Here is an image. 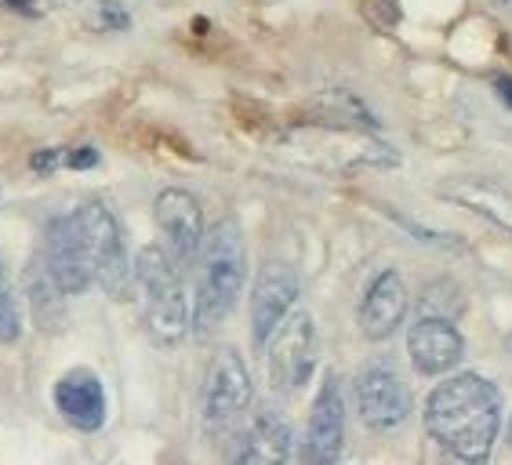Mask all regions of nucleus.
Segmentation results:
<instances>
[{
	"label": "nucleus",
	"mask_w": 512,
	"mask_h": 465,
	"mask_svg": "<svg viewBox=\"0 0 512 465\" xmlns=\"http://www.w3.org/2000/svg\"><path fill=\"white\" fill-rule=\"evenodd\" d=\"M502 389L491 378L462 371L444 378L425 400V433L458 462L483 465L502 436Z\"/></svg>",
	"instance_id": "obj_1"
},
{
	"label": "nucleus",
	"mask_w": 512,
	"mask_h": 465,
	"mask_svg": "<svg viewBox=\"0 0 512 465\" xmlns=\"http://www.w3.org/2000/svg\"><path fill=\"white\" fill-rule=\"evenodd\" d=\"M247 280V244L237 218H222L204 233L197 255V298L189 327L200 338L226 324V317L237 309L240 291Z\"/></svg>",
	"instance_id": "obj_2"
},
{
	"label": "nucleus",
	"mask_w": 512,
	"mask_h": 465,
	"mask_svg": "<svg viewBox=\"0 0 512 465\" xmlns=\"http://www.w3.org/2000/svg\"><path fill=\"white\" fill-rule=\"evenodd\" d=\"M131 284L138 287L153 342L157 346H178L189 335V317H193L178 258L160 244H146L131 262Z\"/></svg>",
	"instance_id": "obj_3"
},
{
	"label": "nucleus",
	"mask_w": 512,
	"mask_h": 465,
	"mask_svg": "<svg viewBox=\"0 0 512 465\" xmlns=\"http://www.w3.org/2000/svg\"><path fill=\"white\" fill-rule=\"evenodd\" d=\"M255 404V382L237 349H222L200 393V422L211 440H233Z\"/></svg>",
	"instance_id": "obj_4"
},
{
	"label": "nucleus",
	"mask_w": 512,
	"mask_h": 465,
	"mask_svg": "<svg viewBox=\"0 0 512 465\" xmlns=\"http://www.w3.org/2000/svg\"><path fill=\"white\" fill-rule=\"evenodd\" d=\"M69 215L77 222V233L84 240V251H88L91 284H99L113 298L128 295L131 258H128V244H124V229L113 218V211L106 204H99V200H88V204H80Z\"/></svg>",
	"instance_id": "obj_5"
},
{
	"label": "nucleus",
	"mask_w": 512,
	"mask_h": 465,
	"mask_svg": "<svg viewBox=\"0 0 512 465\" xmlns=\"http://www.w3.org/2000/svg\"><path fill=\"white\" fill-rule=\"evenodd\" d=\"M269 382L276 393L295 396L309 386L316 364H320V335L316 320L309 313H287L284 324L276 327L266 342Z\"/></svg>",
	"instance_id": "obj_6"
},
{
	"label": "nucleus",
	"mask_w": 512,
	"mask_h": 465,
	"mask_svg": "<svg viewBox=\"0 0 512 465\" xmlns=\"http://www.w3.org/2000/svg\"><path fill=\"white\" fill-rule=\"evenodd\" d=\"M353 393H356V411L364 418V426L375 429V433H393V429L404 426L414 411L411 386H407L404 375H400V367L389 357H378L360 367L353 382Z\"/></svg>",
	"instance_id": "obj_7"
},
{
	"label": "nucleus",
	"mask_w": 512,
	"mask_h": 465,
	"mask_svg": "<svg viewBox=\"0 0 512 465\" xmlns=\"http://www.w3.org/2000/svg\"><path fill=\"white\" fill-rule=\"evenodd\" d=\"M407 357L411 367L425 378H444L465 357V338L454 327L451 317H433V313H418V320L407 331Z\"/></svg>",
	"instance_id": "obj_8"
},
{
	"label": "nucleus",
	"mask_w": 512,
	"mask_h": 465,
	"mask_svg": "<svg viewBox=\"0 0 512 465\" xmlns=\"http://www.w3.org/2000/svg\"><path fill=\"white\" fill-rule=\"evenodd\" d=\"M298 295H302V284H298V273L287 262H266L262 266L255 291H251V342H255V349H266L273 331L295 309Z\"/></svg>",
	"instance_id": "obj_9"
},
{
	"label": "nucleus",
	"mask_w": 512,
	"mask_h": 465,
	"mask_svg": "<svg viewBox=\"0 0 512 465\" xmlns=\"http://www.w3.org/2000/svg\"><path fill=\"white\" fill-rule=\"evenodd\" d=\"M342 447H345V393H342V378L335 371H327V378L320 382V393L313 400L302 462L335 465L342 458Z\"/></svg>",
	"instance_id": "obj_10"
},
{
	"label": "nucleus",
	"mask_w": 512,
	"mask_h": 465,
	"mask_svg": "<svg viewBox=\"0 0 512 465\" xmlns=\"http://www.w3.org/2000/svg\"><path fill=\"white\" fill-rule=\"evenodd\" d=\"M37 255L44 258V266L51 269V277L59 280L66 295H84L91 287V262L73 215L51 218L48 226H44V240H40Z\"/></svg>",
	"instance_id": "obj_11"
},
{
	"label": "nucleus",
	"mask_w": 512,
	"mask_h": 465,
	"mask_svg": "<svg viewBox=\"0 0 512 465\" xmlns=\"http://www.w3.org/2000/svg\"><path fill=\"white\" fill-rule=\"evenodd\" d=\"M153 215H157V226L168 240V251L178 258V266H193L207 233L200 200L186 189H164L153 204Z\"/></svg>",
	"instance_id": "obj_12"
},
{
	"label": "nucleus",
	"mask_w": 512,
	"mask_h": 465,
	"mask_svg": "<svg viewBox=\"0 0 512 465\" xmlns=\"http://www.w3.org/2000/svg\"><path fill=\"white\" fill-rule=\"evenodd\" d=\"M407 306H411V295H407V284L396 269H382L371 284H367L364 298H360V309H356V324H360V335L367 342H385L400 331L407 317Z\"/></svg>",
	"instance_id": "obj_13"
},
{
	"label": "nucleus",
	"mask_w": 512,
	"mask_h": 465,
	"mask_svg": "<svg viewBox=\"0 0 512 465\" xmlns=\"http://www.w3.org/2000/svg\"><path fill=\"white\" fill-rule=\"evenodd\" d=\"M55 411L80 433H99L106 426L109 400L102 378L91 367H73L55 382Z\"/></svg>",
	"instance_id": "obj_14"
},
{
	"label": "nucleus",
	"mask_w": 512,
	"mask_h": 465,
	"mask_svg": "<svg viewBox=\"0 0 512 465\" xmlns=\"http://www.w3.org/2000/svg\"><path fill=\"white\" fill-rule=\"evenodd\" d=\"M237 451L233 462L244 465H276L291 458V426L287 418L273 407H258L255 415L244 418V426L237 429Z\"/></svg>",
	"instance_id": "obj_15"
},
{
	"label": "nucleus",
	"mask_w": 512,
	"mask_h": 465,
	"mask_svg": "<svg viewBox=\"0 0 512 465\" xmlns=\"http://www.w3.org/2000/svg\"><path fill=\"white\" fill-rule=\"evenodd\" d=\"M440 197L458 204V208L473 211V215L487 218L491 226L505 229L512 237V193L502 189L498 182L487 179H454L440 186Z\"/></svg>",
	"instance_id": "obj_16"
},
{
	"label": "nucleus",
	"mask_w": 512,
	"mask_h": 465,
	"mask_svg": "<svg viewBox=\"0 0 512 465\" xmlns=\"http://www.w3.org/2000/svg\"><path fill=\"white\" fill-rule=\"evenodd\" d=\"M26 298H30V309L37 324L44 331L59 327L66 320V291L59 287V280L51 277V269L44 266V258L33 255L30 269H26Z\"/></svg>",
	"instance_id": "obj_17"
},
{
	"label": "nucleus",
	"mask_w": 512,
	"mask_h": 465,
	"mask_svg": "<svg viewBox=\"0 0 512 465\" xmlns=\"http://www.w3.org/2000/svg\"><path fill=\"white\" fill-rule=\"evenodd\" d=\"M465 309V298H462V287L454 284V280H433V284L425 287L422 298H418V313H433V317H462Z\"/></svg>",
	"instance_id": "obj_18"
},
{
	"label": "nucleus",
	"mask_w": 512,
	"mask_h": 465,
	"mask_svg": "<svg viewBox=\"0 0 512 465\" xmlns=\"http://www.w3.org/2000/svg\"><path fill=\"white\" fill-rule=\"evenodd\" d=\"M22 335V306L15 298V287H11L8 273H4V262H0V346H11L19 342Z\"/></svg>",
	"instance_id": "obj_19"
},
{
	"label": "nucleus",
	"mask_w": 512,
	"mask_h": 465,
	"mask_svg": "<svg viewBox=\"0 0 512 465\" xmlns=\"http://www.w3.org/2000/svg\"><path fill=\"white\" fill-rule=\"evenodd\" d=\"M84 11H88V22L99 33H124L131 30V15L120 0H84Z\"/></svg>",
	"instance_id": "obj_20"
},
{
	"label": "nucleus",
	"mask_w": 512,
	"mask_h": 465,
	"mask_svg": "<svg viewBox=\"0 0 512 465\" xmlns=\"http://www.w3.org/2000/svg\"><path fill=\"white\" fill-rule=\"evenodd\" d=\"M62 168H73V171L99 168V149H95V146H69V149H62Z\"/></svg>",
	"instance_id": "obj_21"
},
{
	"label": "nucleus",
	"mask_w": 512,
	"mask_h": 465,
	"mask_svg": "<svg viewBox=\"0 0 512 465\" xmlns=\"http://www.w3.org/2000/svg\"><path fill=\"white\" fill-rule=\"evenodd\" d=\"M30 168L37 171V175H55V171L62 168V146L55 149H37L30 160Z\"/></svg>",
	"instance_id": "obj_22"
},
{
	"label": "nucleus",
	"mask_w": 512,
	"mask_h": 465,
	"mask_svg": "<svg viewBox=\"0 0 512 465\" xmlns=\"http://www.w3.org/2000/svg\"><path fill=\"white\" fill-rule=\"evenodd\" d=\"M0 8L19 11V15H37V4H33V0H0Z\"/></svg>",
	"instance_id": "obj_23"
},
{
	"label": "nucleus",
	"mask_w": 512,
	"mask_h": 465,
	"mask_svg": "<svg viewBox=\"0 0 512 465\" xmlns=\"http://www.w3.org/2000/svg\"><path fill=\"white\" fill-rule=\"evenodd\" d=\"M494 88H498V99L512 109V77H498V80H494Z\"/></svg>",
	"instance_id": "obj_24"
},
{
	"label": "nucleus",
	"mask_w": 512,
	"mask_h": 465,
	"mask_svg": "<svg viewBox=\"0 0 512 465\" xmlns=\"http://www.w3.org/2000/svg\"><path fill=\"white\" fill-rule=\"evenodd\" d=\"M55 4H62V8H84V0H55Z\"/></svg>",
	"instance_id": "obj_25"
},
{
	"label": "nucleus",
	"mask_w": 512,
	"mask_h": 465,
	"mask_svg": "<svg viewBox=\"0 0 512 465\" xmlns=\"http://www.w3.org/2000/svg\"><path fill=\"white\" fill-rule=\"evenodd\" d=\"M494 4H498V8H505V11H512V0H494Z\"/></svg>",
	"instance_id": "obj_26"
},
{
	"label": "nucleus",
	"mask_w": 512,
	"mask_h": 465,
	"mask_svg": "<svg viewBox=\"0 0 512 465\" xmlns=\"http://www.w3.org/2000/svg\"><path fill=\"white\" fill-rule=\"evenodd\" d=\"M509 433H512V429H509Z\"/></svg>",
	"instance_id": "obj_27"
}]
</instances>
